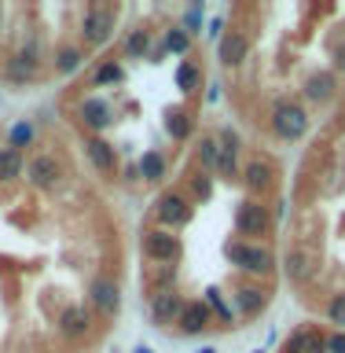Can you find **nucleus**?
Here are the masks:
<instances>
[{
    "mask_svg": "<svg viewBox=\"0 0 345 353\" xmlns=\"http://www.w3.org/2000/svg\"><path fill=\"white\" fill-rule=\"evenodd\" d=\"M224 254H228L231 265H239V269L250 272V276H269L272 265H275V254L269 247H261V243H247V239L228 243Z\"/></svg>",
    "mask_w": 345,
    "mask_h": 353,
    "instance_id": "f257e3e1",
    "label": "nucleus"
},
{
    "mask_svg": "<svg viewBox=\"0 0 345 353\" xmlns=\"http://www.w3.org/2000/svg\"><path fill=\"white\" fill-rule=\"evenodd\" d=\"M154 217H158V225L165 232H180L184 225H191L195 206H191V199L180 195V192H162L154 199Z\"/></svg>",
    "mask_w": 345,
    "mask_h": 353,
    "instance_id": "f03ea898",
    "label": "nucleus"
},
{
    "mask_svg": "<svg viewBox=\"0 0 345 353\" xmlns=\"http://www.w3.org/2000/svg\"><path fill=\"white\" fill-rule=\"evenodd\" d=\"M114 19H118V11L110 4L85 8V15H81V37H85V44H107L110 33H114Z\"/></svg>",
    "mask_w": 345,
    "mask_h": 353,
    "instance_id": "7ed1b4c3",
    "label": "nucleus"
},
{
    "mask_svg": "<svg viewBox=\"0 0 345 353\" xmlns=\"http://www.w3.org/2000/svg\"><path fill=\"white\" fill-rule=\"evenodd\" d=\"M272 132L280 140H302L305 132H309V114H305V107L302 103H280L272 110Z\"/></svg>",
    "mask_w": 345,
    "mask_h": 353,
    "instance_id": "20e7f679",
    "label": "nucleus"
},
{
    "mask_svg": "<svg viewBox=\"0 0 345 353\" xmlns=\"http://www.w3.org/2000/svg\"><path fill=\"white\" fill-rule=\"evenodd\" d=\"M272 228V217H269V206H261L258 199H247L236 214V232L247 236V243H253L258 236H269Z\"/></svg>",
    "mask_w": 345,
    "mask_h": 353,
    "instance_id": "39448f33",
    "label": "nucleus"
},
{
    "mask_svg": "<svg viewBox=\"0 0 345 353\" xmlns=\"http://www.w3.org/2000/svg\"><path fill=\"white\" fill-rule=\"evenodd\" d=\"M59 176H63V162L55 159V154H48V151L33 154L30 165H26V181L33 188H41V192H52V188L59 184Z\"/></svg>",
    "mask_w": 345,
    "mask_h": 353,
    "instance_id": "423d86ee",
    "label": "nucleus"
},
{
    "mask_svg": "<svg viewBox=\"0 0 345 353\" xmlns=\"http://www.w3.org/2000/svg\"><path fill=\"white\" fill-rule=\"evenodd\" d=\"M88 302L99 316H118L121 309V287L110 280V276H96L92 283H88Z\"/></svg>",
    "mask_w": 345,
    "mask_h": 353,
    "instance_id": "0eeeda50",
    "label": "nucleus"
},
{
    "mask_svg": "<svg viewBox=\"0 0 345 353\" xmlns=\"http://www.w3.org/2000/svg\"><path fill=\"white\" fill-rule=\"evenodd\" d=\"M140 247H143V258H151V261H176V254H180V239H176V232L151 228V232H143Z\"/></svg>",
    "mask_w": 345,
    "mask_h": 353,
    "instance_id": "6e6552de",
    "label": "nucleus"
},
{
    "mask_svg": "<svg viewBox=\"0 0 345 353\" xmlns=\"http://www.w3.org/2000/svg\"><path fill=\"white\" fill-rule=\"evenodd\" d=\"M338 96V77L335 70H316V74H309L305 77V99L309 103H331V99Z\"/></svg>",
    "mask_w": 345,
    "mask_h": 353,
    "instance_id": "1a4fd4ad",
    "label": "nucleus"
},
{
    "mask_svg": "<svg viewBox=\"0 0 345 353\" xmlns=\"http://www.w3.org/2000/svg\"><path fill=\"white\" fill-rule=\"evenodd\" d=\"M247 52H250V41L242 37L239 30H228L224 37H220V44H217V59L224 66H239L242 59H247Z\"/></svg>",
    "mask_w": 345,
    "mask_h": 353,
    "instance_id": "9d476101",
    "label": "nucleus"
},
{
    "mask_svg": "<svg viewBox=\"0 0 345 353\" xmlns=\"http://www.w3.org/2000/svg\"><path fill=\"white\" fill-rule=\"evenodd\" d=\"M85 154L92 159V165L99 173H114L118 170V151L110 148L103 137H85Z\"/></svg>",
    "mask_w": 345,
    "mask_h": 353,
    "instance_id": "9b49d317",
    "label": "nucleus"
},
{
    "mask_svg": "<svg viewBox=\"0 0 345 353\" xmlns=\"http://www.w3.org/2000/svg\"><path fill=\"white\" fill-rule=\"evenodd\" d=\"M176 324H180L184 335H202V331L209 327V305L206 302H184Z\"/></svg>",
    "mask_w": 345,
    "mask_h": 353,
    "instance_id": "f8f14e48",
    "label": "nucleus"
},
{
    "mask_svg": "<svg viewBox=\"0 0 345 353\" xmlns=\"http://www.w3.org/2000/svg\"><path fill=\"white\" fill-rule=\"evenodd\" d=\"M283 269H286V280L291 283H309L316 276V261H313L309 250H291L286 261H283Z\"/></svg>",
    "mask_w": 345,
    "mask_h": 353,
    "instance_id": "ddd939ff",
    "label": "nucleus"
},
{
    "mask_svg": "<svg viewBox=\"0 0 345 353\" xmlns=\"http://www.w3.org/2000/svg\"><path fill=\"white\" fill-rule=\"evenodd\" d=\"M81 121L88 129H107L110 121H114V107L107 103V99H96V96H88L85 103H81Z\"/></svg>",
    "mask_w": 345,
    "mask_h": 353,
    "instance_id": "4468645a",
    "label": "nucleus"
},
{
    "mask_svg": "<svg viewBox=\"0 0 345 353\" xmlns=\"http://www.w3.org/2000/svg\"><path fill=\"white\" fill-rule=\"evenodd\" d=\"M88 327H92V316H88L85 305H66L59 313V331L66 339H81Z\"/></svg>",
    "mask_w": 345,
    "mask_h": 353,
    "instance_id": "2eb2a0df",
    "label": "nucleus"
},
{
    "mask_svg": "<svg viewBox=\"0 0 345 353\" xmlns=\"http://www.w3.org/2000/svg\"><path fill=\"white\" fill-rule=\"evenodd\" d=\"M180 309H184V302H180V294H176V291H158V294H154V302H151V316L158 320V324H169V320L180 316Z\"/></svg>",
    "mask_w": 345,
    "mask_h": 353,
    "instance_id": "dca6fc26",
    "label": "nucleus"
},
{
    "mask_svg": "<svg viewBox=\"0 0 345 353\" xmlns=\"http://www.w3.org/2000/svg\"><path fill=\"white\" fill-rule=\"evenodd\" d=\"M236 305L242 316H258L264 305H269V291L264 287H239L236 291Z\"/></svg>",
    "mask_w": 345,
    "mask_h": 353,
    "instance_id": "f3484780",
    "label": "nucleus"
},
{
    "mask_svg": "<svg viewBox=\"0 0 345 353\" xmlns=\"http://www.w3.org/2000/svg\"><path fill=\"white\" fill-rule=\"evenodd\" d=\"M81 63H85V48H81V44H63V48L55 52V74H74Z\"/></svg>",
    "mask_w": 345,
    "mask_h": 353,
    "instance_id": "a211bd4d",
    "label": "nucleus"
},
{
    "mask_svg": "<svg viewBox=\"0 0 345 353\" xmlns=\"http://www.w3.org/2000/svg\"><path fill=\"white\" fill-rule=\"evenodd\" d=\"M22 151H15V148H0V181L4 184H11V181H19L22 176Z\"/></svg>",
    "mask_w": 345,
    "mask_h": 353,
    "instance_id": "6ab92c4d",
    "label": "nucleus"
},
{
    "mask_svg": "<svg viewBox=\"0 0 345 353\" xmlns=\"http://www.w3.org/2000/svg\"><path fill=\"white\" fill-rule=\"evenodd\" d=\"M140 176H143V181H151V184L165 181V159H162L158 151H147L140 159Z\"/></svg>",
    "mask_w": 345,
    "mask_h": 353,
    "instance_id": "aec40b11",
    "label": "nucleus"
},
{
    "mask_svg": "<svg viewBox=\"0 0 345 353\" xmlns=\"http://www.w3.org/2000/svg\"><path fill=\"white\" fill-rule=\"evenodd\" d=\"M324 346L327 342L320 335H313V331H297V335L286 342V353H324Z\"/></svg>",
    "mask_w": 345,
    "mask_h": 353,
    "instance_id": "412c9836",
    "label": "nucleus"
},
{
    "mask_svg": "<svg viewBox=\"0 0 345 353\" xmlns=\"http://www.w3.org/2000/svg\"><path fill=\"white\" fill-rule=\"evenodd\" d=\"M147 52H151V33L143 30V26L132 30L129 37H125V55H129V59H143Z\"/></svg>",
    "mask_w": 345,
    "mask_h": 353,
    "instance_id": "4be33fe9",
    "label": "nucleus"
},
{
    "mask_svg": "<svg viewBox=\"0 0 345 353\" xmlns=\"http://www.w3.org/2000/svg\"><path fill=\"white\" fill-rule=\"evenodd\" d=\"M121 77H125L121 63L118 59H103V63L96 66V74H92V85H118Z\"/></svg>",
    "mask_w": 345,
    "mask_h": 353,
    "instance_id": "5701e85b",
    "label": "nucleus"
},
{
    "mask_svg": "<svg viewBox=\"0 0 345 353\" xmlns=\"http://www.w3.org/2000/svg\"><path fill=\"white\" fill-rule=\"evenodd\" d=\"M176 85H180L184 92H195V88L202 85V70H198L195 63H180L176 66Z\"/></svg>",
    "mask_w": 345,
    "mask_h": 353,
    "instance_id": "b1692460",
    "label": "nucleus"
},
{
    "mask_svg": "<svg viewBox=\"0 0 345 353\" xmlns=\"http://www.w3.org/2000/svg\"><path fill=\"white\" fill-rule=\"evenodd\" d=\"M165 125H169V132H173V140H187L191 137V118H187V110H169V118H165Z\"/></svg>",
    "mask_w": 345,
    "mask_h": 353,
    "instance_id": "393cba45",
    "label": "nucleus"
},
{
    "mask_svg": "<svg viewBox=\"0 0 345 353\" xmlns=\"http://www.w3.org/2000/svg\"><path fill=\"white\" fill-rule=\"evenodd\" d=\"M8 74L15 77V81H33V77H37V66H33L30 55H15V59H8Z\"/></svg>",
    "mask_w": 345,
    "mask_h": 353,
    "instance_id": "a878e982",
    "label": "nucleus"
},
{
    "mask_svg": "<svg viewBox=\"0 0 345 353\" xmlns=\"http://www.w3.org/2000/svg\"><path fill=\"white\" fill-rule=\"evenodd\" d=\"M198 162L206 165V170H217V162H220V143L213 137H202L198 140Z\"/></svg>",
    "mask_w": 345,
    "mask_h": 353,
    "instance_id": "bb28decb",
    "label": "nucleus"
},
{
    "mask_svg": "<svg viewBox=\"0 0 345 353\" xmlns=\"http://www.w3.org/2000/svg\"><path fill=\"white\" fill-rule=\"evenodd\" d=\"M165 48L176 52V55H184L187 48H191V33H187L184 26H173L169 33H165Z\"/></svg>",
    "mask_w": 345,
    "mask_h": 353,
    "instance_id": "cd10ccee",
    "label": "nucleus"
},
{
    "mask_svg": "<svg viewBox=\"0 0 345 353\" xmlns=\"http://www.w3.org/2000/svg\"><path fill=\"white\" fill-rule=\"evenodd\" d=\"M33 137H37V129H33V121H19V125L15 129H11V143H8V148H30V143H33Z\"/></svg>",
    "mask_w": 345,
    "mask_h": 353,
    "instance_id": "c85d7f7f",
    "label": "nucleus"
},
{
    "mask_svg": "<svg viewBox=\"0 0 345 353\" xmlns=\"http://www.w3.org/2000/svg\"><path fill=\"white\" fill-rule=\"evenodd\" d=\"M269 165H261V162H250L247 165V184L253 188V192H261V188H269Z\"/></svg>",
    "mask_w": 345,
    "mask_h": 353,
    "instance_id": "c756f323",
    "label": "nucleus"
},
{
    "mask_svg": "<svg viewBox=\"0 0 345 353\" xmlns=\"http://www.w3.org/2000/svg\"><path fill=\"white\" fill-rule=\"evenodd\" d=\"M327 320H331V324H338V327L345 331V291L335 294V298L327 302Z\"/></svg>",
    "mask_w": 345,
    "mask_h": 353,
    "instance_id": "7c9ffc66",
    "label": "nucleus"
},
{
    "mask_svg": "<svg viewBox=\"0 0 345 353\" xmlns=\"http://www.w3.org/2000/svg\"><path fill=\"white\" fill-rule=\"evenodd\" d=\"M191 192L195 195H202V199H209V173H191Z\"/></svg>",
    "mask_w": 345,
    "mask_h": 353,
    "instance_id": "2f4dec72",
    "label": "nucleus"
},
{
    "mask_svg": "<svg viewBox=\"0 0 345 353\" xmlns=\"http://www.w3.org/2000/svg\"><path fill=\"white\" fill-rule=\"evenodd\" d=\"M335 70H338V74H345V41L335 48Z\"/></svg>",
    "mask_w": 345,
    "mask_h": 353,
    "instance_id": "473e14b6",
    "label": "nucleus"
},
{
    "mask_svg": "<svg viewBox=\"0 0 345 353\" xmlns=\"http://www.w3.org/2000/svg\"><path fill=\"white\" fill-rule=\"evenodd\" d=\"M327 350H335V353H345V331H342V335H335V339L327 342Z\"/></svg>",
    "mask_w": 345,
    "mask_h": 353,
    "instance_id": "72a5a7b5",
    "label": "nucleus"
}]
</instances>
